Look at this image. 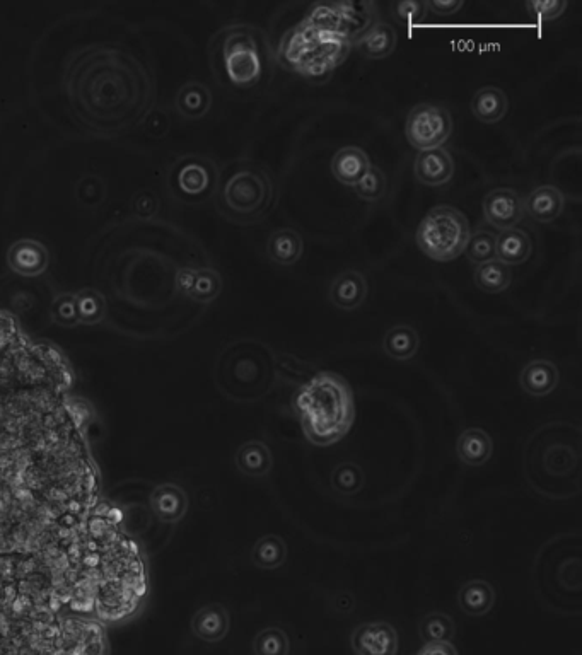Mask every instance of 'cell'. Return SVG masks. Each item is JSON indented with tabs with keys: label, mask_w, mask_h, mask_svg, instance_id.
I'll use <instances>...</instances> for the list:
<instances>
[{
	"label": "cell",
	"mask_w": 582,
	"mask_h": 655,
	"mask_svg": "<svg viewBox=\"0 0 582 655\" xmlns=\"http://www.w3.org/2000/svg\"><path fill=\"white\" fill-rule=\"evenodd\" d=\"M69 362L0 311V655H108L147 596Z\"/></svg>",
	"instance_id": "obj_1"
},
{
	"label": "cell",
	"mask_w": 582,
	"mask_h": 655,
	"mask_svg": "<svg viewBox=\"0 0 582 655\" xmlns=\"http://www.w3.org/2000/svg\"><path fill=\"white\" fill-rule=\"evenodd\" d=\"M524 473L531 488L550 499H571L581 490V430L548 424L524 449Z\"/></svg>",
	"instance_id": "obj_2"
},
{
	"label": "cell",
	"mask_w": 582,
	"mask_h": 655,
	"mask_svg": "<svg viewBox=\"0 0 582 655\" xmlns=\"http://www.w3.org/2000/svg\"><path fill=\"white\" fill-rule=\"evenodd\" d=\"M304 435L311 444L333 446L356 422V401L349 383L335 372L320 371L301 384L294 396Z\"/></svg>",
	"instance_id": "obj_3"
},
{
	"label": "cell",
	"mask_w": 582,
	"mask_h": 655,
	"mask_svg": "<svg viewBox=\"0 0 582 655\" xmlns=\"http://www.w3.org/2000/svg\"><path fill=\"white\" fill-rule=\"evenodd\" d=\"M581 534H562L538 551L536 563L557 572H536L535 586L543 603L560 613H581Z\"/></svg>",
	"instance_id": "obj_4"
},
{
	"label": "cell",
	"mask_w": 582,
	"mask_h": 655,
	"mask_svg": "<svg viewBox=\"0 0 582 655\" xmlns=\"http://www.w3.org/2000/svg\"><path fill=\"white\" fill-rule=\"evenodd\" d=\"M350 50L347 41L318 33L303 19L282 36L277 58L284 69L306 79L325 81L338 65L344 64Z\"/></svg>",
	"instance_id": "obj_5"
},
{
	"label": "cell",
	"mask_w": 582,
	"mask_h": 655,
	"mask_svg": "<svg viewBox=\"0 0 582 655\" xmlns=\"http://www.w3.org/2000/svg\"><path fill=\"white\" fill-rule=\"evenodd\" d=\"M226 393L239 401L260 400L275 381V355L262 342L236 343L224 354Z\"/></svg>",
	"instance_id": "obj_6"
},
{
	"label": "cell",
	"mask_w": 582,
	"mask_h": 655,
	"mask_svg": "<svg viewBox=\"0 0 582 655\" xmlns=\"http://www.w3.org/2000/svg\"><path fill=\"white\" fill-rule=\"evenodd\" d=\"M470 236L472 229L463 212L449 205H437L420 222L417 246L427 258L444 263L465 253Z\"/></svg>",
	"instance_id": "obj_7"
},
{
	"label": "cell",
	"mask_w": 582,
	"mask_h": 655,
	"mask_svg": "<svg viewBox=\"0 0 582 655\" xmlns=\"http://www.w3.org/2000/svg\"><path fill=\"white\" fill-rule=\"evenodd\" d=\"M274 203V185L267 171L255 164H243L222 188V205L234 221H260Z\"/></svg>",
	"instance_id": "obj_8"
},
{
	"label": "cell",
	"mask_w": 582,
	"mask_h": 655,
	"mask_svg": "<svg viewBox=\"0 0 582 655\" xmlns=\"http://www.w3.org/2000/svg\"><path fill=\"white\" fill-rule=\"evenodd\" d=\"M304 21L318 33L340 38L354 48L379 23V9L374 2H318Z\"/></svg>",
	"instance_id": "obj_9"
},
{
	"label": "cell",
	"mask_w": 582,
	"mask_h": 655,
	"mask_svg": "<svg viewBox=\"0 0 582 655\" xmlns=\"http://www.w3.org/2000/svg\"><path fill=\"white\" fill-rule=\"evenodd\" d=\"M222 60L227 79L234 86L246 89L262 79L267 64L263 38L257 29L250 26H236L227 31L222 45Z\"/></svg>",
	"instance_id": "obj_10"
},
{
	"label": "cell",
	"mask_w": 582,
	"mask_h": 655,
	"mask_svg": "<svg viewBox=\"0 0 582 655\" xmlns=\"http://www.w3.org/2000/svg\"><path fill=\"white\" fill-rule=\"evenodd\" d=\"M453 132V120L443 106L422 103L410 110L405 125V135L417 151L439 149L448 142Z\"/></svg>",
	"instance_id": "obj_11"
},
{
	"label": "cell",
	"mask_w": 582,
	"mask_h": 655,
	"mask_svg": "<svg viewBox=\"0 0 582 655\" xmlns=\"http://www.w3.org/2000/svg\"><path fill=\"white\" fill-rule=\"evenodd\" d=\"M524 200L513 188H495L484 198V217L490 226L507 231L523 221Z\"/></svg>",
	"instance_id": "obj_12"
},
{
	"label": "cell",
	"mask_w": 582,
	"mask_h": 655,
	"mask_svg": "<svg viewBox=\"0 0 582 655\" xmlns=\"http://www.w3.org/2000/svg\"><path fill=\"white\" fill-rule=\"evenodd\" d=\"M350 644L356 655H396L398 633L386 621H369L354 630Z\"/></svg>",
	"instance_id": "obj_13"
},
{
	"label": "cell",
	"mask_w": 582,
	"mask_h": 655,
	"mask_svg": "<svg viewBox=\"0 0 582 655\" xmlns=\"http://www.w3.org/2000/svg\"><path fill=\"white\" fill-rule=\"evenodd\" d=\"M415 178L425 186H443L453 180L454 161L446 149L422 151L415 157Z\"/></svg>",
	"instance_id": "obj_14"
},
{
	"label": "cell",
	"mask_w": 582,
	"mask_h": 655,
	"mask_svg": "<svg viewBox=\"0 0 582 655\" xmlns=\"http://www.w3.org/2000/svg\"><path fill=\"white\" fill-rule=\"evenodd\" d=\"M330 301L342 311H354L361 308L367 297V280L364 273L357 270H345L333 279L330 285Z\"/></svg>",
	"instance_id": "obj_15"
},
{
	"label": "cell",
	"mask_w": 582,
	"mask_h": 655,
	"mask_svg": "<svg viewBox=\"0 0 582 655\" xmlns=\"http://www.w3.org/2000/svg\"><path fill=\"white\" fill-rule=\"evenodd\" d=\"M231 618L222 604H207L193 615L192 632L207 644H217L227 637Z\"/></svg>",
	"instance_id": "obj_16"
},
{
	"label": "cell",
	"mask_w": 582,
	"mask_h": 655,
	"mask_svg": "<svg viewBox=\"0 0 582 655\" xmlns=\"http://www.w3.org/2000/svg\"><path fill=\"white\" fill-rule=\"evenodd\" d=\"M564 209V193L557 186H538L524 200V212H528L531 219L540 224H550L559 219Z\"/></svg>",
	"instance_id": "obj_17"
},
{
	"label": "cell",
	"mask_w": 582,
	"mask_h": 655,
	"mask_svg": "<svg viewBox=\"0 0 582 655\" xmlns=\"http://www.w3.org/2000/svg\"><path fill=\"white\" fill-rule=\"evenodd\" d=\"M519 384L526 395L543 398L559 386V369L550 360H531L523 367Z\"/></svg>",
	"instance_id": "obj_18"
},
{
	"label": "cell",
	"mask_w": 582,
	"mask_h": 655,
	"mask_svg": "<svg viewBox=\"0 0 582 655\" xmlns=\"http://www.w3.org/2000/svg\"><path fill=\"white\" fill-rule=\"evenodd\" d=\"M456 454L461 463L470 468H480L489 463L494 454V442L489 432L478 427L461 432L456 442Z\"/></svg>",
	"instance_id": "obj_19"
},
{
	"label": "cell",
	"mask_w": 582,
	"mask_h": 655,
	"mask_svg": "<svg viewBox=\"0 0 582 655\" xmlns=\"http://www.w3.org/2000/svg\"><path fill=\"white\" fill-rule=\"evenodd\" d=\"M373 164L361 147L347 145L332 157V174L345 186H356Z\"/></svg>",
	"instance_id": "obj_20"
},
{
	"label": "cell",
	"mask_w": 582,
	"mask_h": 655,
	"mask_svg": "<svg viewBox=\"0 0 582 655\" xmlns=\"http://www.w3.org/2000/svg\"><path fill=\"white\" fill-rule=\"evenodd\" d=\"M533 243L528 232L518 227L501 231L495 238V258L507 265V267H518L530 260Z\"/></svg>",
	"instance_id": "obj_21"
},
{
	"label": "cell",
	"mask_w": 582,
	"mask_h": 655,
	"mask_svg": "<svg viewBox=\"0 0 582 655\" xmlns=\"http://www.w3.org/2000/svg\"><path fill=\"white\" fill-rule=\"evenodd\" d=\"M494 604V587L487 580H468L458 591V606L466 616L482 618L489 615Z\"/></svg>",
	"instance_id": "obj_22"
},
{
	"label": "cell",
	"mask_w": 582,
	"mask_h": 655,
	"mask_svg": "<svg viewBox=\"0 0 582 655\" xmlns=\"http://www.w3.org/2000/svg\"><path fill=\"white\" fill-rule=\"evenodd\" d=\"M267 253L270 260L279 267H291L301 260L304 253V241L296 229L284 227L272 232L268 238Z\"/></svg>",
	"instance_id": "obj_23"
},
{
	"label": "cell",
	"mask_w": 582,
	"mask_h": 655,
	"mask_svg": "<svg viewBox=\"0 0 582 655\" xmlns=\"http://www.w3.org/2000/svg\"><path fill=\"white\" fill-rule=\"evenodd\" d=\"M236 468L248 478H265L274 468L270 447L262 441H250L239 447Z\"/></svg>",
	"instance_id": "obj_24"
},
{
	"label": "cell",
	"mask_w": 582,
	"mask_h": 655,
	"mask_svg": "<svg viewBox=\"0 0 582 655\" xmlns=\"http://www.w3.org/2000/svg\"><path fill=\"white\" fill-rule=\"evenodd\" d=\"M507 110H509V103H507L506 93L499 87H482L473 96V116L477 118L478 122L485 123V125L501 122L502 118L507 115Z\"/></svg>",
	"instance_id": "obj_25"
},
{
	"label": "cell",
	"mask_w": 582,
	"mask_h": 655,
	"mask_svg": "<svg viewBox=\"0 0 582 655\" xmlns=\"http://www.w3.org/2000/svg\"><path fill=\"white\" fill-rule=\"evenodd\" d=\"M420 337L415 328L408 325H396L386 331L383 338V352L390 359L407 362L419 354Z\"/></svg>",
	"instance_id": "obj_26"
},
{
	"label": "cell",
	"mask_w": 582,
	"mask_h": 655,
	"mask_svg": "<svg viewBox=\"0 0 582 655\" xmlns=\"http://www.w3.org/2000/svg\"><path fill=\"white\" fill-rule=\"evenodd\" d=\"M396 43H398V36L395 28L379 21L376 26L367 31L366 36L354 48H357L366 58L383 60L395 52Z\"/></svg>",
	"instance_id": "obj_27"
},
{
	"label": "cell",
	"mask_w": 582,
	"mask_h": 655,
	"mask_svg": "<svg viewBox=\"0 0 582 655\" xmlns=\"http://www.w3.org/2000/svg\"><path fill=\"white\" fill-rule=\"evenodd\" d=\"M286 560L287 543L279 534H265L251 550V562L258 569H280Z\"/></svg>",
	"instance_id": "obj_28"
},
{
	"label": "cell",
	"mask_w": 582,
	"mask_h": 655,
	"mask_svg": "<svg viewBox=\"0 0 582 655\" xmlns=\"http://www.w3.org/2000/svg\"><path fill=\"white\" fill-rule=\"evenodd\" d=\"M513 282L511 268L499 260L487 261L475 270V284L485 294H501Z\"/></svg>",
	"instance_id": "obj_29"
},
{
	"label": "cell",
	"mask_w": 582,
	"mask_h": 655,
	"mask_svg": "<svg viewBox=\"0 0 582 655\" xmlns=\"http://www.w3.org/2000/svg\"><path fill=\"white\" fill-rule=\"evenodd\" d=\"M419 633L425 644L451 642L456 633V627H454L451 616L434 611V613L425 615L424 620L420 621Z\"/></svg>",
	"instance_id": "obj_30"
},
{
	"label": "cell",
	"mask_w": 582,
	"mask_h": 655,
	"mask_svg": "<svg viewBox=\"0 0 582 655\" xmlns=\"http://www.w3.org/2000/svg\"><path fill=\"white\" fill-rule=\"evenodd\" d=\"M253 654L255 655H289L291 654V640L286 630L280 627L263 628L253 640Z\"/></svg>",
	"instance_id": "obj_31"
},
{
	"label": "cell",
	"mask_w": 582,
	"mask_h": 655,
	"mask_svg": "<svg viewBox=\"0 0 582 655\" xmlns=\"http://www.w3.org/2000/svg\"><path fill=\"white\" fill-rule=\"evenodd\" d=\"M364 471L356 463L338 464L332 473V487L338 495H356L364 487Z\"/></svg>",
	"instance_id": "obj_32"
},
{
	"label": "cell",
	"mask_w": 582,
	"mask_h": 655,
	"mask_svg": "<svg viewBox=\"0 0 582 655\" xmlns=\"http://www.w3.org/2000/svg\"><path fill=\"white\" fill-rule=\"evenodd\" d=\"M495 236L494 232L478 229L470 236V241L466 244L465 253L468 260L475 265H482L487 261L497 260L495 258Z\"/></svg>",
	"instance_id": "obj_33"
},
{
	"label": "cell",
	"mask_w": 582,
	"mask_h": 655,
	"mask_svg": "<svg viewBox=\"0 0 582 655\" xmlns=\"http://www.w3.org/2000/svg\"><path fill=\"white\" fill-rule=\"evenodd\" d=\"M354 188H356V193L362 200L371 203L379 202L385 197L386 188H388L385 173L376 166H371L369 171L364 174V178Z\"/></svg>",
	"instance_id": "obj_34"
},
{
	"label": "cell",
	"mask_w": 582,
	"mask_h": 655,
	"mask_svg": "<svg viewBox=\"0 0 582 655\" xmlns=\"http://www.w3.org/2000/svg\"><path fill=\"white\" fill-rule=\"evenodd\" d=\"M309 371H311V366L294 355L284 354L275 357V374H279L289 384L299 381Z\"/></svg>",
	"instance_id": "obj_35"
},
{
	"label": "cell",
	"mask_w": 582,
	"mask_h": 655,
	"mask_svg": "<svg viewBox=\"0 0 582 655\" xmlns=\"http://www.w3.org/2000/svg\"><path fill=\"white\" fill-rule=\"evenodd\" d=\"M427 14V4L424 2H396L393 4V16L400 24L420 23Z\"/></svg>",
	"instance_id": "obj_36"
},
{
	"label": "cell",
	"mask_w": 582,
	"mask_h": 655,
	"mask_svg": "<svg viewBox=\"0 0 582 655\" xmlns=\"http://www.w3.org/2000/svg\"><path fill=\"white\" fill-rule=\"evenodd\" d=\"M526 7L530 9L531 14H535L536 18L542 19V21H553L564 14L567 2L565 0H533V2H528Z\"/></svg>",
	"instance_id": "obj_37"
},
{
	"label": "cell",
	"mask_w": 582,
	"mask_h": 655,
	"mask_svg": "<svg viewBox=\"0 0 582 655\" xmlns=\"http://www.w3.org/2000/svg\"><path fill=\"white\" fill-rule=\"evenodd\" d=\"M463 7L461 0H432L427 2V9H431L434 14L439 16H453Z\"/></svg>",
	"instance_id": "obj_38"
},
{
	"label": "cell",
	"mask_w": 582,
	"mask_h": 655,
	"mask_svg": "<svg viewBox=\"0 0 582 655\" xmlns=\"http://www.w3.org/2000/svg\"><path fill=\"white\" fill-rule=\"evenodd\" d=\"M415 655H458V650L451 642H437L425 644Z\"/></svg>",
	"instance_id": "obj_39"
}]
</instances>
